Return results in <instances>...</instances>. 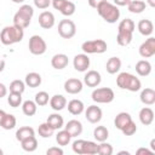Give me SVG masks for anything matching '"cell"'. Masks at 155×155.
Returning a JSON list of instances; mask_svg holds the SVG:
<instances>
[{"instance_id":"ba28073f","label":"cell","mask_w":155,"mask_h":155,"mask_svg":"<svg viewBox=\"0 0 155 155\" xmlns=\"http://www.w3.org/2000/svg\"><path fill=\"white\" fill-rule=\"evenodd\" d=\"M58 34L63 39H71L76 34V25L71 19H62L58 23Z\"/></svg>"},{"instance_id":"9f6ffc18","label":"cell","mask_w":155,"mask_h":155,"mask_svg":"<svg viewBox=\"0 0 155 155\" xmlns=\"http://www.w3.org/2000/svg\"><path fill=\"white\" fill-rule=\"evenodd\" d=\"M150 147H151L153 151L155 153V139H151V140H150Z\"/></svg>"},{"instance_id":"91938a15","label":"cell","mask_w":155,"mask_h":155,"mask_svg":"<svg viewBox=\"0 0 155 155\" xmlns=\"http://www.w3.org/2000/svg\"><path fill=\"white\" fill-rule=\"evenodd\" d=\"M2 154H4V151H2L1 149H0V155H2Z\"/></svg>"},{"instance_id":"ab89813d","label":"cell","mask_w":155,"mask_h":155,"mask_svg":"<svg viewBox=\"0 0 155 155\" xmlns=\"http://www.w3.org/2000/svg\"><path fill=\"white\" fill-rule=\"evenodd\" d=\"M7 103L12 107V108H17L22 104V94L21 93H15V92H10L8 97H7Z\"/></svg>"},{"instance_id":"bcb514c9","label":"cell","mask_w":155,"mask_h":155,"mask_svg":"<svg viewBox=\"0 0 155 155\" xmlns=\"http://www.w3.org/2000/svg\"><path fill=\"white\" fill-rule=\"evenodd\" d=\"M46 154L47 155H63V149H61L58 147H52L46 150Z\"/></svg>"},{"instance_id":"cb8c5ba5","label":"cell","mask_w":155,"mask_h":155,"mask_svg":"<svg viewBox=\"0 0 155 155\" xmlns=\"http://www.w3.org/2000/svg\"><path fill=\"white\" fill-rule=\"evenodd\" d=\"M121 68V59L119 57H110L107 61L105 69L109 74H116Z\"/></svg>"},{"instance_id":"484cf974","label":"cell","mask_w":155,"mask_h":155,"mask_svg":"<svg viewBox=\"0 0 155 155\" xmlns=\"http://www.w3.org/2000/svg\"><path fill=\"white\" fill-rule=\"evenodd\" d=\"M131 120H132V117H131V115H130L128 113H126V111H121V113H119V114L115 116L114 125H115L116 128L121 130V128H122L127 122H130Z\"/></svg>"},{"instance_id":"db71d44e","label":"cell","mask_w":155,"mask_h":155,"mask_svg":"<svg viewBox=\"0 0 155 155\" xmlns=\"http://www.w3.org/2000/svg\"><path fill=\"white\" fill-rule=\"evenodd\" d=\"M5 115H6V113H5L2 109H0V125H1V122H2V120H4V117H5Z\"/></svg>"},{"instance_id":"9a60e30c","label":"cell","mask_w":155,"mask_h":155,"mask_svg":"<svg viewBox=\"0 0 155 155\" xmlns=\"http://www.w3.org/2000/svg\"><path fill=\"white\" fill-rule=\"evenodd\" d=\"M69 63V58L67 54L64 53H58V54H54L51 59V65L57 69V70H61V69H64Z\"/></svg>"},{"instance_id":"d6a6232c","label":"cell","mask_w":155,"mask_h":155,"mask_svg":"<svg viewBox=\"0 0 155 155\" xmlns=\"http://www.w3.org/2000/svg\"><path fill=\"white\" fill-rule=\"evenodd\" d=\"M70 139H71V136H70V133H69L67 130L59 131V132L57 133V136H56V142H57V144H58V145H62V147L68 145V144L70 143Z\"/></svg>"},{"instance_id":"f546056e","label":"cell","mask_w":155,"mask_h":155,"mask_svg":"<svg viewBox=\"0 0 155 155\" xmlns=\"http://www.w3.org/2000/svg\"><path fill=\"white\" fill-rule=\"evenodd\" d=\"M93 137L97 142H105L109 137V131L105 126H97L93 131Z\"/></svg>"},{"instance_id":"f1b7e54d","label":"cell","mask_w":155,"mask_h":155,"mask_svg":"<svg viewBox=\"0 0 155 155\" xmlns=\"http://www.w3.org/2000/svg\"><path fill=\"white\" fill-rule=\"evenodd\" d=\"M147 7V4L142 0H131L127 5V8L132 13H142Z\"/></svg>"},{"instance_id":"7bdbcfd3","label":"cell","mask_w":155,"mask_h":155,"mask_svg":"<svg viewBox=\"0 0 155 155\" xmlns=\"http://www.w3.org/2000/svg\"><path fill=\"white\" fill-rule=\"evenodd\" d=\"M120 131H121L125 136H132V134H134V133L137 132V125L131 120V121L127 122Z\"/></svg>"},{"instance_id":"8d00e7d4","label":"cell","mask_w":155,"mask_h":155,"mask_svg":"<svg viewBox=\"0 0 155 155\" xmlns=\"http://www.w3.org/2000/svg\"><path fill=\"white\" fill-rule=\"evenodd\" d=\"M16 122H17V120H16V117H15L12 114H6L0 126H1L4 130H12V128H15Z\"/></svg>"},{"instance_id":"2e32d148","label":"cell","mask_w":155,"mask_h":155,"mask_svg":"<svg viewBox=\"0 0 155 155\" xmlns=\"http://www.w3.org/2000/svg\"><path fill=\"white\" fill-rule=\"evenodd\" d=\"M64 130H67L71 137H78L82 133V124L79 120H70L64 126Z\"/></svg>"},{"instance_id":"816d5d0a","label":"cell","mask_w":155,"mask_h":155,"mask_svg":"<svg viewBox=\"0 0 155 155\" xmlns=\"http://www.w3.org/2000/svg\"><path fill=\"white\" fill-rule=\"evenodd\" d=\"M131 0H114V5L116 6H127Z\"/></svg>"},{"instance_id":"7402d4cb","label":"cell","mask_w":155,"mask_h":155,"mask_svg":"<svg viewBox=\"0 0 155 155\" xmlns=\"http://www.w3.org/2000/svg\"><path fill=\"white\" fill-rule=\"evenodd\" d=\"M46 122L56 131V130H61L62 127H63V125H64V120H63V116L62 115H59L58 113H53V114H51V115H48V117H47V120H46Z\"/></svg>"},{"instance_id":"e575fe53","label":"cell","mask_w":155,"mask_h":155,"mask_svg":"<svg viewBox=\"0 0 155 155\" xmlns=\"http://www.w3.org/2000/svg\"><path fill=\"white\" fill-rule=\"evenodd\" d=\"M98 151V144L92 140H85L82 155H94Z\"/></svg>"},{"instance_id":"4316f807","label":"cell","mask_w":155,"mask_h":155,"mask_svg":"<svg viewBox=\"0 0 155 155\" xmlns=\"http://www.w3.org/2000/svg\"><path fill=\"white\" fill-rule=\"evenodd\" d=\"M31 136H35V131L33 127H29V126H23V127H19L16 132V139L18 142L28 138V137H31Z\"/></svg>"},{"instance_id":"30bf717a","label":"cell","mask_w":155,"mask_h":155,"mask_svg":"<svg viewBox=\"0 0 155 155\" xmlns=\"http://www.w3.org/2000/svg\"><path fill=\"white\" fill-rule=\"evenodd\" d=\"M73 65L75 68V70L78 71H86L90 67V58L86 53H80V54H76L73 59Z\"/></svg>"},{"instance_id":"5b68a950","label":"cell","mask_w":155,"mask_h":155,"mask_svg":"<svg viewBox=\"0 0 155 155\" xmlns=\"http://www.w3.org/2000/svg\"><path fill=\"white\" fill-rule=\"evenodd\" d=\"M107 48H108V45L102 39L88 40V41L82 42V45H81V50L86 54H90V53H104L107 51Z\"/></svg>"},{"instance_id":"4dcf8cb0","label":"cell","mask_w":155,"mask_h":155,"mask_svg":"<svg viewBox=\"0 0 155 155\" xmlns=\"http://www.w3.org/2000/svg\"><path fill=\"white\" fill-rule=\"evenodd\" d=\"M36 109H38V105H36V103H35L34 101L28 99V101L23 102V104H22V111H23V114L27 115V116H33V115H35Z\"/></svg>"},{"instance_id":"f5cc1de1","label":"cell","mask_w":155,"mask_h":155,"mask_svg":"<svg viewBox=\"0 0 155 155\" xmlns=\"http://www.w3.org/2000/svg\"><path fill=\"white\" fill-rule=\"evenodd\" d=\"M4 69H5V61L0 57V73H1Z\"/></svg>"},{"instance_id":"d590c367","label":"cell","mask_w":155,"mask_h":155,"mask_svg":"<svg viewBox=\"0 0 155 155\" xmlns=\"http://www.w3.org/2000/svg\"><path fill=\"white\" fill-rule=\"evenodd\" d=\"M53 132H54V130L47 122H44V124L39 125V127H38V133L42 138H50L53 134Z\"/></svg>"},{"instance_id":"8992f818","label":"cell","mask_w":155,"mask_h":155,"mask_svg":"<svg viewBox=\"0 0 155 155\" xmlns=\"http://www.w3.org/2000/svg\"><path fill=\"white\" fill-rule=\"evenodd\" d=\"M92 101L96 103H110L114 101V91L109 87H99L92 91Z\"/></svg>"},{"instance_id":"3957f363","label":"cell","mask_w":155,"mask_h":155,"mask_svg":"<svg viewBox=\"0 0 155 155\" xmlns=\"http://www.w3.org/2000/svg\"><path fill=\"white\" fill-rule=\"evenodd\" d=\"M116 85L122 90H128L131 92H137L140 90L142 84L138 78H136L133 74L130 73H120L116 78Z\"/></svg>"},{"instance_id":"f35d334b","label":"cell","mask_w":155,"mask_h":155,"mask_svg":"<svg viewBox=\"0 0 155 155\" xmlns=\"http://www.w3.org/2000/svg\"><path fill=\"white\" fill-rule=\"evenodd\" d=\"M34 102L36 103V105L44 107V105H46V104L50 102V96H48L47 92L40 91V92H38V93L35 94V101H34Z\"/></svg>"},{"instance_id":"e0dca14e","label":"cell","mask_w":155,"mask_h":155,"mask_svg":"<svg viewBox=\"0 0 155 155\" xmlns=\"http://www.w3.org/2000/svg\"><path fill=\"white\" fill-rule=\"evenodd\" d=\"M50 105L53 110L59 111V110H62L67 107V99L62 94H54L50 98Z\"/></svg>"},{"instance_id":"6f0895ef","label":"cell","mask_w":155,"mask_h":155,"mask_svg":"<svg viewBox=\"0 0 155 155\" xmlns=\"http://www.w3.org/2000/svg\"><path fill=\"white\" fill-rule=\"evenodd\" d=\"M12 1H13L15 4H23L25 0H12Z\"/></svg>"},{"instance_id":"7dc6e473","label":"cell","mask_w":155,"mask_h":155,"mask_svg":"<svg viewBox=\"0 0 155 155\" xmlns=\"http://www.w3.org/2000/svg\"><path fill=\"white\" fill-rule=\"evenodd\" d=\"M67 0H52L51 2H52V6L54 7V10H61L62 8V6L64 5V2H65Z\"/></svg>"},{"instance_id":"d6986e66","label":"cell","mask_w":155,"mask_h":155,"mask_svg":"<svg viewBox=\"0 0 155 155\" xmlns=\"http://www.w3.org/2000/svg\"><path fill=\"white\" fill-rule=\"evenodd\" d=\"M137 28H138V31L142 35H144V36H149L154 31V24H153V22L150 19H142V21H139Z\"/></svg>"},{"instance_id":"5bb4252c","label":"cell","mask_w":155,"mask_h":155,"mask_svg":"<svg viewBox=\"0 0 155 155\" xmlns=\"http://www.w3.org/2000/svg\"><path fill=\"white\" fill-rule=\"evenodd\" d=\"M102 81V76L97 70H88L84 76V82L88 87H97Z\"/></svg>"},{"instance_id":"1f68e13d","label":"cell","mask_w":155,"mask_h":155,"mask_svg":"<svg viewBox=\"0 0 155 155\" xmlns=\"http://www.w3.org/2000/svg\"><path fill=\"white\" fill-rule=\"evenodd\" d=\"M136 28L134 22L131 18H125L119 23L117 31H127V33H133Z\"/></svg>"},{"instance_id":"ee69618b","label":"cell","mask_w":155,"mask_h":155,"mask_svg":"<svg viewBox=\"0 0 155 155\" xmlns=\"http://www.w3.org/2000/svg\"><path fill=\"white\" fill-rule=\"evenodd\" d=\"M84 143L85 140L84 139H76L74 143H73V151L78 155H82V151H84Z\"/></svg>"},{"instance_id":"4fadbf2b","label":"cell","mask_w":155,"mask_h":155,"mask_svg":"<svg viewBox=\"0 0 155 155\" xmlns=\"http://www.w3.org/2000/svg\"><path fill=\"white\" fill-rule=\"evenodd\" d=\"M64 90H65L67 93L76 94L79 92H81V90H82V82H81V80L75 79V78L68 79L64 82Z\"/></svg>"},{"instance_id":"9c48e42d","label":"cell","mask_w":155,"mask_h":155,"mask_svg":"<svg viewBox=\"0 0 155 155\" xmlns=\"http://www.w3.org/2000/svg\"><path fill=\"white\" fill-rule=\"evenodd\" d=\"M139 54L143 58H149L155 54V38H148L140 46H139Z\"/></svg>"},{"instance_id":"f6af8a7d","label":"cell","mask_w":155,"mask_h":155,"mask_svg":"<svg viewBox=\"0 0 155 155\" xmlns=\"http://www.w3.org/2000/svg\"><path fill=\"white\" fill-rule=\"evenodd\" d=\"M34 5L40 10H45L51 5V0H34Z\"/></svg>"},{"instance_id":"6da1fadb","label":"cell","mask_w":155,"mask_h":155,"mask_svg":"<svg viewBox=\"0 0 155 155\" xmlns=\"http://www.w3.org/2000/svg\"><path fill=\"white\" fill-rule=\"evenodd\" d=\"M23 36H24V29L17 27L15 24L13 25H7L0 33V41L4 45L8 46V45L22 41Z\"/></svg>"},{"instance_id":"74e56055","label":"cell","mask_w":155,"mask_h":155,"mask_svg":"<svg viewBox=\"0 0 155 155\" xmlns=\"http://www.w3.org/2000/svg\"><path fill=\"white\" fill-rule=\"evenodd\" d=\"M75 10H76L75 4H74L73 1H68V0H67V1L64 2V5L62 6V8L59 10V12H61L63 16L69 17V16H71V15L75 13Z\"/></svg>"},{"instance_id":"ffe728a7","label":"cell","mask_w":155,"mask_h":155,"mask_svg":"<svg viewBox=\"0 0 155 155\" xmlns=\"http://www.w3.org/2000/svg\"><path fill=\"white\" fill-rule=\"evenodd\" d=\"M136 71L139 76H148L151 73V64L147 59H140L136 63Z\"/></svg>"},{"instance_id":"7a4b0ae2","label":"cell","mask_w":155,"mask_h":155,"mask_svg":"<svg viewBox=\"0 0 155 155\" xmlns=\"http://www.w3.org/2000/svg\"><path fill=\"white\" fill-rule=\"evenodd\" d=\"M98 15L107 22V23H115L120 18V10L116 5L110 4L109 1H103L97 6Z\"/></svg>"},{"instance_id":"52a82bcc","label":"cell","mask_w":155,"mask_h":155,"mask_svg":"<svg viewBox=\"0 0 155 155\" xmlns=\"http://www.w3.org/2000/svg\"><path fill=\"white\" fill-rule=\"evenodd\" d=\"M28 47H29L30 53L31 54H35V56L44 54L46 52V50H47V45H46L45 40L40 35H33L29 39Z\"/></svg>"},{"instance_id":"83f0119b","label":"cell","mask_w":155,"mask_h":155,"mask_svg":"<svg viewBox=\"0 0 155 155\" xmlns=\"http://www.w3.org/2000/svg\"><path fill=\"white\" fill-rule=\"evenodd\" d=\"M21 145H22V149L25 150V151H35L36 148H38V140L35 138V136H31V137H28L23 140H21Z\"/></svg>"},{"instance_id":"b9f144b4","label":"cell","mask_w":155,"mask_h":155,"mask_svg":"<svg viewBox=\"0 0 155 155\" xmlns=\"http://www.w3.org/2000/svg\"><path fill=\"white\" fill-rule=\"evenodd\" d=\"M114 151L111 144L105 143V142H101V144H98V151L97 154L99 155H111Z\"/></svg>"},{"instance_id":"680465c9","label":"cell","mask_w":155,"mask_h":155,"mask_svg":"<svg viewBox=\"0 0 155 155\" xmlns=\"http://www.w3.org/2000/svg\"><path fill=\"white\" fill-rule=\"evenodd\" d=\"M119 154H126V155H130V153H128V151H120Z\"/></svg>"},{"instance_id":"11a10c76","label":"cell","mask_w":155,"mask_h":155,"mask_svg":"<svg viewBox=\"0 0 155 155\" xmlns=\"http://www.w3.org/2000/svg\"><path fill=\"white\" fill-rule=\"evenodd\" d=\"M147 2L150 7H155V0H147Z\"/></svg>"},{"instance_id":"836d02e7","label":"cell","mask_w":155,"mask_h":155,"mask_svg":"<svg viewBox=\"0 0 155 155\" xmlns=\"http://www.w3.org/2000/svg\"><path fill=\"white\" fill-rule=\"evenodd\" d=\"M132 35L133 33H127V31H117L116 41L120 46H127L132 41Z\"/></svg>"},{"instance_id":"ac0fdd59","label":"cell","mask_w":155,"mask_h":155,"mask_svg":"<svg viewBox=\"0 0 155 155\" xmlns=\"http://www.w3.org/2000/svg\"><path fill=\"white\" fill-rule=\"evenodd\" d=\"M139 121L144 126H149L154 121V111L149 107H144L139 111Z\"/></svg>"},{"instance_id":"44dd1931","label":"cell","mask_w":155,"mask_h":155,"mask_svg":"<svg viewBox=\"0 0 155 155\" xmlns=\"http://www.w3.org/2000/svg\"><path fill=\"white\" fill-rule=\"evenodd\" d=\"M140 102L145 105H153L155 103V91L153 88H144L140 92Z\"/></svg>"},{"instance_id":"60d3db41","label":"cell","mask_w":155,"mask_h":155,"mask_svg":"<svg viewBox=\"0 0 155 155\" xmlns=\"http://www.w3.org/2000/svg\"><path fill=\"white\" fill-rule=\"evenodd\" d=\"M25 90V84L22 80H13L10 84V92H15V93H23Z\"/></svg>"},{"instance_id":"7c38bea8","label":"cell","mask_w":155,"mask_h":155,"mask_svg":"<svg viewBox=\"0 0 155 155\" xmlns=\"http://www.w3.org/2000/svg\"><path fill=\"white\" fill-rule=\"evenodd\" d=\"M38 21H39V25H40L41 28H44V29H50V28H52V27L54 25V22H56L53 13L50 12V11H44V12H41V13L39 15Z\"/></svg>"},{"instance_id":"277c9868","label":"cell","mask_w":155,"mask_h":155,"mask_svg":"<svg viewBox=\"0 0 155 155\" xmlns=\"http://www.w3.org/2000/svg\"><path fill=\"white\" fill-rule=\"evenodd\" d=\"M33 15H34L33 7L30 5L24 4L15 13V16H13V24L17 25V27H19V28H22V29H25V28L29 27Z\"/></svg>"},{"instance_id":"681fc988","label":"cell","mask_w":155,"mask_h":155,"mask_svg":"<svg viewBox=\"0 0 155 155\" xmlns=\"http://www.w3.org/2000/svg\"><path fill=\"white\" fill-rule=\"evenodd\" d=\"M87 1H88V5H90L91 7L97 8V6H98L99 4H102L103 1H107V0H87Z\"/></svg>"},{"instance_id":"8fae6325","label":"cell","mask_w":155,"mask_h":155,"mask_svg":"<svg viewBox=\"0 0 155 155\" xmlns=\"http://www.w3.org/2000/svg\"><path fill=\"white\" fill-rule=\"evenodd\" d=\"M85 117L91 124H97L102 119V109L97 105H90L87 107L85 111Z\"/></svg>"},{"instance_id":"f907efd6","label":"cell","mask_w":155,"mask_h":155,"mask_svg":"<svg viewBox=\"0 0 155 155\" xmlns=\"http://www.w3.org/2000/svg\"><path fill=\"white\" fill-rule=\"evenodd\" d=\"M6 94H7V87H6L4 84L0 82V98L5 97Z\"/></svg>"},{"instance_id":"603a6c76","label":"cell","mask_w":155,"mask_h":155,"mask_svg":"<svg viewBox=\"0 0 155 155\" xmlns=\"http://www.w3.org/2000/svg\"><path fill=\"white\" fill-rule=\"evenodd\" d=\"M24 84L27 86H29L30 88H35V87H39L41 85V75L35 73V71H31V73H28L25 75V81Z\"/></svg>"},{"instance_id":"c3c4849f","label":"cell","mask_w":155,"mask_h":155,"mask_svg":"<svg viewBox=\"0 0 155 155\" xmlns=\"http://www.w3.org/2000/svg\"><path fill=\"white\" fill-rule=\"evenodd\" d=\"M136 154H137V155H142V154L153 155V154H154V151H153V150H149V149H147V148H139V149L136 151Z\"/></svg>"},{"instance_id":"d4e9b609","label":"cell","mask_w":155,"mask_h":155,"mask_svg":"<svg viewBox=\"0 0 155 155\" xmlns=\"http://www.w3.org/2000/svg\"><path fill=\"white\" fill-rule=\"evenodd\" d=\"M85 109L84 103L80 99H71L68 103V111L71 115H80Z\"/></svg>"}]
</instances>
